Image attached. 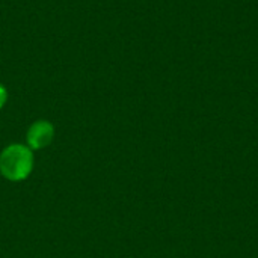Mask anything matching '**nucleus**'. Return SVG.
Listing matches in <instances>:
<instances>
[{
  "label": "nucleus",
  "mask_w": 258,
  "mask_h": 258,
  "mask_svg": "<svg viewBox=\"0 0 258 258\" xmlns=\"http://www.w3.org/2000/svg\"><path fill=\"white\" fill-rule=\"evenodd\" d=\"M54 139V125L48 119H36L26 132V145L32 151L47 148Z\"/></svg>",
  "instance_id": "2"
},
{
  "label": "nucleus",
  "mask_w": 258,
  "mask_h": 258,
  "mask_svg": "<svg viewBox=\"0 0 258 258\" xmlns=\"http://www.w3.org/2000/svg\"><path fill=\"white\" fill-rule=\"evenodd\" d=\"M8 98H9V94H8V89L6 86L0 82V110L6 106L8 103Z\"/></svg>",
  "instance_id": "3"
},
{
  "label": "nucleus",
  "mask_w": 258,
  "mask_h": 258,
  "mask_svg": "<svg viewBox=\"0 0 258 258\" xmlns=\"http://www.w3.org/2000/svg\"><path fill=\"white\" fill-rule=\"evenodd\" d=\"M35 151L26 144H9L0 153V175L12 183L24 181L35 168Z\"/></svg>",
  "instance_id": "1"
}]
</instances>
